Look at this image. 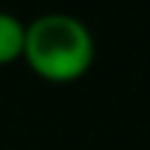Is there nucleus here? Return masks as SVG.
<instances>
[{"mask_svg":"<svg viewBox=\"0 0 150 150\" xmlns=\"http://www.w3.org/2000/svg\"><path fill=\"white\" fill-rule=\"evenodd\" d=\"M97 59L91 27L68 12H44L27 21L21 62L50 86H71L88 77Z\"/></svg>","mask_w":150,"mask_h":150,"instance_id":"1","label":"nucleus"},{"mask_svg":"<svg viewBox=\"0 0 150 150\" xmlns=\"http://www.w3.org/2000/svg\"><path fill=\"white\" fill-rule=\"evenodd\" d=\"M24 35L27 21L9 9H0V68H9L24 56Z\"/></svg>","mask_w":150,"mask_h":150,"instance_id":"2","label":"nucleus"}]
</instances>
